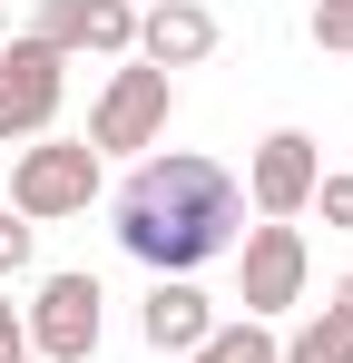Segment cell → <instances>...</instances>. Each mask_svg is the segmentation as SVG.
<instances>
[{"instance_id":"1","label":"cell","mask_w":353,"mask_h":363,"mask_svg":"<svg viewBox=\"0 0 353 363\" xmlns=\"http://www.w3.org/2000/svg\"><path fill=\"white\" fill-rule=\"evenodd\" d=\"M245 226V196L216 157H196V147H157V157H138V177L118 186V245L138 255V265H157V275H196V265H216Z\"/></svg>"},{"instance_id":"2","label":"cell","mask_w":353,"mask_h":363,"mask_svg":"<svg viewBox=\"0 0 353 363\" xmlns=\"http://www.w3.org/2000/svg\"><path fill=\"white\" fill-rule=\"evenodd\" d=\"M99 196V147L89 138H40V147H20V167H10V216H79Z\"/></svg>"},{"instance_id":"3","label":"cell","mask_w":353,"mask_h":363,"mask_svg":"<svg viewBox=\"0 0 353 363\" xmlns=\"http://www.w3.org/2000/svg\"><path fill=\"white\" fill-rule=\"evenodd\" d=\"M99 304H108L99 275H40V295L20 304L30 354H40V363H89V354H99V324H108Z\"/></svg>"},{"instance_id":"4","label":"cell","mask_w":353,"mask_h":363,"mask_svg":"<svg viewBox=\"0 0 353 363\" xmlns=\"http://www.w3.org/2000/svg\"><path fill=\"white\" fill-rule=\"evenodd\" d=\"M167 108H176V79L147 60L108 69V89H99V108H89V147L108 157V147H157L167 138Z\"/></svg>"},{"instance_id":"5","label":"cell","mask_w":353,"mask_h":363,"mask_svg":"<svg viewBox=\"0 0 353 363\" xmlns=\"http://www.w3.org/2000/svg\"><path fill=\"white\" fill-rule=\"evenodd\" d=\"M294 295H304V226H285V216L245 226V245H235V304H245V324L285 314Z\"/></svg>"},{"instance_id":"6","label":"cell","mask_w":353,"mask_h":363,"mask_svg":"<svg viewBox=\"0 0 353 363\" xmlns=\"http://www.w3.org/2000/svg\"><path fill=\"white\" fill-rule=\"evenodd\" d=\"M314 177H324L314 138H304V128H275V138L255 147V167H245V196H255V216H304V206H314Z\"/></svg>"},{"instance_id":"7","label":"cell","mask_w":353,"mask_h":363,"mask_svg":"<svg viewBox=\"0 0 353 363\" xmlns=\"http://www.w3.org/2000/svg\"><path fill=\"white\" fill-rule=\"evenodd\" d=\"M59 50H40V40H10V60H0V138H40V128L59 118Z\"/></svg>"},{"instance_id":"8","label":"cell","mask_w":353,"mask_h":363,"mask_svg":"<svg viewBox=\"0 0 353 363\" xmlns=\"http://www.w3.org/2000/svg\"><path fill=\"white\" fill-rule=\"evenodd\" d=\"M206 50H216V10H206V0H147V10H138V60L147 69H196L206 60Z\"/></svg>"},{"instance_id":"9","label":"cell","mask_w":353,"mask_h":363,"mask_svg":"<svg viewBox=\"0 0 353 363\" xmlns=\"http://www.w3.org/2000/svg\"><path fill=\"white\" fill-rule=\"evenodd\" d=\"M138 324H147V344H157V354H196V344L216 334V304L196 295L186 275H157V285H147V314H138Z\"/></svg>"},{"instance_id":"10","label":"cell","mask_w":353,"mask_h":363,"mask_svg":"<svg viewBox=\"0 0 353 363\" xmlns=\"http://www.w3.org/2000/svg\"><path fill=\"white\" fill-rule=\"evenodd\" d=\"M79 50L128 60V50H138V0H79Z\"/></svg>"},{"instance_id":"11","label":"cell","mask_w":353,"mask_h":363,"mask_svg":"<svg viewBox=\"0 0 353 363\" xmlns=\"http://www.w3.org/2000/svg\"><path fill=\"white\" fill-rule=\"evenodd\" d=\"M275 354H285V363H353V324L324 304V314H304V324H294Z\"/></svg>"},{"instance_id":"12","label":"cell","mask_w":353,"mask_h":363,"mask_svg":"<svg viewBox=\"0 0 353 363\" xmlns=\"http://www.w3.org/2000/svg\"><path fill=\"white\" fill-rule=\"evenodd\" d=\"M186 363H285V354H275V334H265V324H216Z\"/></svg>"},{"instance_id":"13","label":"cell","mask_w":353,"mask_h":363,"mask_svg":"<svg viewBox=\"0 0 353 363\" xmlns=\"http://www.w3.org/2000/svg\"><path fill=\"white\" fill-rule=\"evenodd\" d=\"M314 50H353V0H314Z\"/></svg>"},{"instance_id":"14","label":"cell","mask_w":353,"mask_h":363,"mask_svg":"<svg viewBox=\"0 0 353 363\" xmlns=\"http://www.w3.org/2000/svg\"><path fill=\"white\" fill-rule=\"evenodd\" d=\"M20 265H30V216L0 206V275H20Z\"/></svg>"},{"instance_id":"15","label":"cell","mask_w":353,"mask_h":363,"mask_svg":"<svg viewBox=\"0 0 353 363\" xmlns=\"http://www.w3.org/2000/svg\"><path fill=\"white\" fill-rule=\"evenodd\" d=\"M314 196H324V226H353V167L344 177H314Z\"/></svg>"},{"instance_id":"16","label":"cell","mask_w":353,"mask_h":363,"mask_svg":"<svg viewBox=\"0 0 353 363\" xmlns=\"http://www.w3.org/2000/svg\"><path fill=\"white\" fill-rule=\"evenodd\" d=\"M20 354H30V334H20V304L0 295V363H20Z\"/></svg>"},{"instance_id":"17","label":"cell","mask_w":353,"mask_h":363,"mask_svg":"<svg viewBox=\"0 0 353 363\" xmlns=\"http://www.w3.org/2000/svg\"><path fill=\"white\" fill-rule=\"evenodd\" d=\"M334 314H344V324H353V275H344V285H334Z\"/></svg>"},{"instance_id":"18","label":"cell","mask_w":353,"mask_h":363,"mask_svg":"<svg viewBox=\"0 0 353 363\" xmlns=\"http://www.w3.org/2000/svg\"><path fill=\"white\" fill-rule=\"evenodd\" d=\"M0 20H10V0H0Z\"/></svg>"},{"instance_id":"19","label":"cell","mask_w":353,"mask_h":363,"mask_svg":"<svg viewBox=\"0 0 353 363\" xmlns=\"http://www.w3.org/2000/svg\"><path fill=\"white\" fill-rule=\"evenodd\" d=\"M20 363H40V354H20Z\"/></svg>"}]
</instances>
